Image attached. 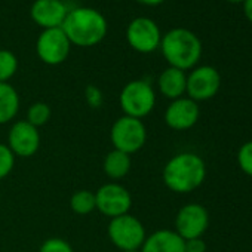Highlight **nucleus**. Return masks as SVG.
Here are the masks:
<instances>
[{
	"label": "nucleus",
	"instance_id": "obj_1",
	"mask_svg": "<svg viewBox=\"0 0 252 252\" xmlns=\"http://www.w3.org/2000/svg\"><path fill=\"white\" fill-rule=\"evenodd\" d=\"M206 163L194 152L174 155L162 169V181L175 194H189L197 190L206 180Z\"/></svg>",
	"mask_w": 252,
	"mask_h": 252
},
{
	"label": "nucleus",
	"instance_id": "obj_2",
	"mask_svg": "<svg viewBox=\"0 0 252 252\" xmlns=\"http://www.w3.org/2000/svg\"><path fill=\"white\" fill-rule=\"evenodd\" d=\"M70 43L79 48H92L104 40L108 32L107 20L92 8H76L68 11L61 27Z\"/></svg>",
	"mask_w": 252,
	"mask_h": 252
},
{
	"label": "nucleus",
	"instance_id": "obj_3",
	"mask_svg": "<svg viewBox=\"0 0 252 252\" xmlns=\"http://www.w3.org/2000/svg\"><path fill=\"white\" fill-rule=\"evenodd\" d=\"M160 51L169 67L183 71L191 70L197 65L202 57L200 39L187 29H172L160 40Z\"/></svg>",
	"mask_w": 252,
	"mask_h": 252
},
{
	"label": "nucleus",
	"instance_id": "obj_4",
	"mask_svg": "<svg viewBox=\"0 0 252 252\" xmlns=\"http://www.w3.org/2000/svg\"><path fill=\"white\" fill-rule=\"evenodd\" d=\"M119 105L125 116L143 120L156 107V91L149 80H131L120 91Z\"/></svg>",
	"mask_w": 252,
	"mask_h": 252
},
{
	"label": "nucleus",
	"instance_id": "obj_5",
	"mask_svg": "<svg viewBox=\"0 0 252 252\" xmlns=\"http://www.w3.org/2000/svg\"><path fill=\"white\" fill-rule=\"evenodd\" d=\"M110 141L114 150L132 156L138 153L147 143V126L141 119L123 114L111 125Z\"/></svg>",
	"mask_w": 252,
	"mask_h": 252
},
{
	"label": "nucleus",
	"instance_id": "obj_6",
	"mask_svg": "<svg viewBox=\"0 0 252 252\" xmlns=\"http://www.w3.org/2000/svg\"><path fill=\"white\" fill-rule=\"evenodd\" d=\"M107 236L114 248L126 252L141 249L147 237V231L141 220L132 214H125L110 220L107 225Z\"/></svg>",
	"mask_w": 252,
	"mask_h": 252
},
{
	"label": "nucleus",
	"instance_id": "obj_7",
	"mask_svg": "<svg viewBox=\"0 0 252 252\" xmlns=\"http://www.w3.org/2000/svg\"><path fill=\"white\" fill-rule=\"evenodd\" d=\"M94 193L96 211L110 220L129 214L132 208V194L120 183L108 181Z\"/></svg>",
	"mask_w": 252,
	"mask_h": 252
},
{
	"label": "nucleus",
	"instance_id": "obj_8",
	"mask_svg": "<svg viewBox=\"0 0 252 252\" xmlns=\"http://www.w3.org/2000/svg\"><path fill=\"white\" fill-rule=\"evenodd\" d=\"M209 228L208 209L196 202L181 206L174 220V231L184 240L203 237Z\"/></svg>",
	"mask_w": 252,
	"mask_h": 252
},
{
	"label": "nucleus",
	"instance_id": "obj_9",
	"mask_svg": "<svg viewBox=\"0 0 252 252\" xmlns=\"http://www.w3.org/2000/svg\"><path fill=\"white\" fill-rule=\"evenodd\" d=\"M221 89V74L212 65H196L187 74L186 95L196 102L212 99Z\"/></svg>",
	"mask_w": 252,
	"mask_h": 252
},
{
	"label": "nucleus",
	"instance_id": "obj_10",
	"mask_svg": "<svg viewBox=\"0 0 252 252\" xmlns=\"http://www.w3.org/2000/svg\"><path fill=\"white\" fill-rule=\"evenodd\" d=\"M71 43L65 36L64 30L48 29L40 33L36 43V52L42 63L48 65H60L70 55Z\"/></svg>",
	"mask_w": 252,
	"mask_h": 252
},
{
	"label": "nucleus",
	"instance_id": "obj_11",
	"mask_svg": "<svg viewBox=\"0 0 252 252\" xmlns=\"http://www.w3.org/2000/svg\"><path fill=\"white\" fill-rule=\"evenodd\" d=\"M40 132L36 126L30 125L26 119L17 120L11 125L6 146L15 158H33L40 149Z\"/></svg>",
	"mask_w": 252,
	"mask_h": 252
},
{
	"label": "nucleus",
	"instance_id": "obj_12",
	"mask_svg": "<svg viewBox=\"0 0 252 252\" xmlns=\"http://www.w3.org/2000/svg\"><path fill=\"white\" fill-rule=\"evenodd\" d=\"M126 40L134 51L140 54H152L160 46V29L147 17L135 18L126 29Z\"/></svg>",
	"mask_w": 252,
	"mask_h": 252
},
{
	"label": "nucleus",
	"instance_id": "obj_13",
	"mask_svg": "<svg viewBox=\"0 0 252 252\" xmlns=\"http://www.w3.org/2000/svg\"><path fill=\"white\" fill-rule=\"evenodd\" d=\"M200 117V107L199 102L193 101L189 96H181L178 99H174L168 104L163 120L166 126L172 131L183 132L194 128L196 123Z\"/></svg>",
	"mask_w": 252,
	"mask_h": 252
},
{
	"label": "nucleus",
	"instance_id": "obj_14",
	"mask_svg": "<svg viewBox=\"0 0 252 252\" xmlns=\"http://www.w3.org/2000/svg\"><path fill=\"white\" fill-rule=\"evenodd\" d=\"M32 20L43 30L60 29L68 14L63 0H36L32 6Z\"/></svg>",
	"mask_w": 252,
	"mask_h": 252
},
{
	"label": "nucleus",
	"instance_id": "obj_15",
	"mask_svg": "<svg viewBox=\"0 0 252 252\" xmlns=\"http://www.w3.org/2000/svg\"><path fill=\"white\" fill-rule=\"evenodd\" d=\"M141 252H186L184 239H181L174 230L160 228L147 234Z\"/></svg>",
	"mask_w": 252,
	"mask_h": 252
},
{
	"label": "nucleus",
	"instance_id": "obj_16",
	"mask_svg": "<svg viewBox=\"0 0 252 252\" xmlns=\"http://www.w3.org/2000/svg\"><path fill=\"white\" fill-rule=\"evenodd\" d=\"M186 88H187V74L180 68L168 67L158 77V89L160 95L169 101L186 96Z\"/></svg>",
	"mask_w": 252,
	"mask_h": 252
},
{
	"label": "nucleus",
	"instance_id": "obj_17",
	"mask_svg": "<svg viewBox=\"0 0 252 252\" xmlns=\"http://www.w3.org/2000/svg\"><path fill=\"white\" fill-rule=\"evenodd\" d=\"M131 168H132V158L114 149L108 152L102 160V171L105 177L116 183H119L128 175Z\"/></svg>",
	"mask_w": 252,
	"mask_h": 252
},
{
	"label": "nucleus",
	"instance_id": "obj_18",
	"mask_svg": "<svg viewBox=\"0 0 252 252\" xmlns=\"http://www.w3.org/2000/svg\"><path fill=\"white\" fill-rule=\"evenodd\" d=\"M20 94L11 83H0V125H8L18 116Z\"/></svg>",
	"mask_w": 252,
	"mask_h": 252
},
{
	"label": "nucleus",
	"instance_id": "obj_19",
	"mask_svg": "<svg viewBox=\"0 0 252 252\" xmlns=\"http://www.w3.org/2000/svg\"><path fill=\"white\" fill-rule=\"evenodd\" d=\"M70 209L77 215H89L96 209L95 193L91 190H77L70 197Z\"/></svg>",
	"mask_w": 252,
	"mask_h": 252
},
{
	"label": "nucleus",
	"instance_id": "obj_20",
	"mask_svg": "<svg viewBox=\"0 0 252 252\" xmlns=\"http://www.w3.org/2000/svg\"><path fill=\"white\" fill-rule=\"evenodd\" d=\"M51 116H52V110H51L49 104L37 101V102H33L29 107L26 120L30 125L36 126V128L39 129V128H42V126H45L51 120Z\"/></svg>",
	"mask_w": 252,
	"mask_h": 252
},
{
	"label": "nucleus",
	"instance_id": "obj_21",
	"mask_svg": "<svg viewBox=\"0 0 252 252\" xmlns=\"http://www.w3.org/2000/svg\"><path fill=\"white\" fill-rule=\"evenodd\" d=\"M18 70V58L8 49H0V83H9Z\"/></svg>",
	"mask_w": 252,
	"mask_h": 252
},
{
	"label": "nucleus",
	"instance_id": "obj_22",
	"mask_svg": "<svg viewBox=\"0 0 252 252\" xmlns=\"http://www.w3.org/2000/svg\"><path fill=\"white\" fill-rule=\"evenodd\" d=\"M237 166L239 169L252 178V140L246 141L237 150Z\"/></svg>",
	"mask_w": 252,
	"mask_h": 252
},
{
	"label": "nucleus",
	"instance_id": "obj_23",
	"mask_svg": "<svg viewBox=\"0 0 252 252\" xmlns=\"http://www.w3.org/2000/svg\"><path fill=\"white\" fill-rule=\"evenodd\" d=\"M17 158L9 150V147L3 143H0V181L8 178L15 168Z\"/></svg>",
	"mask_w": 252,
	"mask_h": 252
},
{
	"label": "nucleus",
	"instance_id": "obj_24",
	"mask_svg": "<svg viewBox=\"0 0 252 252\" xmlns=\"http://www.w3.org/2000/svg\"><path fill=\"white\" fill-rule=\"evenodd\" d=\"M39 252H74V251H73V246L65 239L49 237L40 245Z\"/></svg>",
	"mask_w": 252,
	"mask_h": 252
},
{
	"label": "nucleus",
	"instance_id": "obj_25",
	"mask_svg": "<svg viewBox=\"0 0 252 252\" xmlns=\"http://www.w3.org/2000/svg\"><path fill=\"white\" fill-rule=\"evenodd\" d=\"M85 99L88 102V105L91 108H101L102 104H104V95H102V91L95 86V85H88L85 88Z\"/></svg>",
	"mask_w": 252,
	"mask_h": 252
},
{
	"label": "nucleus",
	"instance_id": "obj_26",
	"mask_svg": "<svg viewBox=\"0 0 252 252\" xmlns=\"http://www.w3.org/2000/svg\"><path fill=\"white\" fill-rule=\"evenodd\" d=\"M184 248H186V252H206L208 245L202 237H197V239L184 240Z\"/></svg>",
	"mask_w": 252,
	"mask_h": 252
},
{
	"label": "nucleus",
	"instance_id": "obj_27",
	"mask_svg": "<svg viewBox=\"0 0 252 252\" xmlns=\"http://www.w3.org/2000/svg\"><path fill=\"white\" fill-rule=\"evenodd\" d=\"M243 14L252 23V0H243Z\"/></svg>",
	"mask_w": 252,
	"mask_h": 252
},
{
	"label": "nucleus",
	"instance_id": "obj_28",
	"mask_svg": "<svg viewBox=\"0 0 252 252\" xmlns=\"http://www.w3.org/2000/svg\"><path fill=\"white\" fill-rule=\"evenodd\" d=\"M137 2L141 5H147V6H158L163 2V0H137Z\"/></svg>",
	"mask_w": 252,
	"mask_h": 252
},
{
	"label": "nucleus",
	"instance_id": "obj_29",
	"mask_svg": "<svg viewBox=\"0 0 252 252\" xmlns=\"http://www.w3.org/2000/svg\"><path fill=\"white\" fill-rule=\"evenodd\" d=\"M230 3H243V0H227Z\"/></svg>",
	"mask_w": 252,
	"mask_h": 252
},
{
	"label": "nucleus",
	"instance_id": "obj_30",
	"mask_svg": "<svg viewBox=\"0 0 252 252\" xmlns=\"http://www.w3.org/2000/svg\"><path fill=\"white\" fill-rule=\"evenodd\" d=\"M126 252H141V251L138 249V251H126Z\"/></svg>",
	"mask_w": 252,
	"mask_h": 252
},
{
	"label": "nucleus",
	"instance_id": "obj_31",
	"mask_svg": "<svg viewBox=\"0 0 252 252\" xmlns=\"http://www.w3.org/2000/svg\"><path fill=\"white\" fill-rule=\"evenodd\" d=\"M0 203H2V193H0Z\"/></svg>",
	"mask_w": 252,
	"mask_h": 252
}]
</instances>
